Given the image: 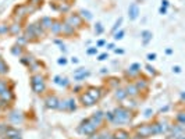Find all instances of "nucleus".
Returning a JSON list of instances; mask_svg holds the SVG:
<instances>
[{"label": "nucleus", "instance_id": "obj_35", "mask_svg": "<svg viewBox=\"0 0 185 139\" xmlns=\"http://www.w3.org/2000/svg\"><path fill=\"white\" fill-rule=\"evenodd\" d=\"M160 13H161V14H164V13H166V8L161 7V8H160Z\"/></svg>", "mask_w": 185, "mask_h": 139}, {"label": "nucleus", "instance_id": "obj_11", "mask_svg": "<svg viewBox=\"0 0 185 139\" xmlns=\"http://www.w3.org/2000/svg\"><path fill=\"white\" fill-rule=\"evenodd\" d=\"M0 97L3 99V100H7V102H10L11 99H13V93L10 92L8 89H4L3 92L0 93Z\"/></svg>", "mask_w": 185, "mask_h": 139}, {"label": "nucleus", "instance_id": "obj_33", "mask_svg": "<svg viewBox=\"0 0 185 139\" xmlns=\"http://www.w3.org/2000/svg\"><path fill=\"white\" fill-rule=\"evenodd\" d=\"M150 113H152V110H146V114H145V116L149 117V116H150Z\"/></svg>", "mask_w": 185, "mask_h": 139}, {"label": "nucleus", "instance_id": "obj_21", "mask_svg": "<svg viewBox=\"0 0 185 139\" xmlns=\"http://www.w3.org/2000/svg\"><path fill=\"white\" fill-rule=\"evenodd\" d=\"M81 14H82L84 17H86L88 20H90V18H92V16H90V13H89V11H85V10H82V11H81Z\"/></svg>", "mask_w": 185, "mask_h": 139}, {"label": "nucleus", "instance_id": "obj_12", "mask_svg": "<svg viewBox=\"0 0 185 139\" xmlns=\"http://www.w3.org/2000/svg\"><path fill=\"white\" fill-rule=\"evenodd\" d=\"M52 24H53V21H52L49 17L42 18V21H40V25H42L43 28H52Z\"/></svg>", "mask_w": 185, "mask_h": 139}, {"label": "nucleus", "instance_id": "obj_2", "mask_svg": "<svg viewBox=\"0 0 185 139\" xmlns=\"http://www.w3.org/2000/svg\"><path fill=\"white\" fill-rule=\"evenodd\" d=\"M31 84H32V89L35 93H42L45 91V81H43V77L40 75H33Z\"/></svg>", "mask_w": 185, "mask_h": 139}, {"label": "nucleus", "instance_id": "obj_9", "mask_svg": "<svg viewBox=\"0 0 185 139\" xmlns=\"http://www.w3.org/2000/svg\"><path fill=\"white\" fill-rule=\"evenodd\" d=\"M113 139H129V134L124 129H118V131L114 134V138Z\"/></svg>", "mask_w": 185, "mask_h": 139}, {"label": "nucleus", "instance_id": "obj_15", "mask_svg": "<svg viewBox=\"0 0 185 139\" xmlns=\"http://www.w3.org/2000/svg\"><path fill=\"white\" fill-rule=\"evenodd\" d=\"M52 29H53V32L58 33L60 31H63V25L60 22H54V24H52Z\"/></svg>", "mask_w": 185, "mask_h": 139}, {"label": "nucleus", "instance_id": "obj_18", "mask_svg": "<svg viewBox=\"0 0 185 139\" xmlns=\"http://www.w3.org/2000/svg\"><path fill=\"white\" fill-rule=\"evenodd\" d=\"M139 64H132V65H131V72H132V74H138V72H139Z\"/></svg>", "mask_w": 185, "mask_h": 139}, {"label": "nucleus", "instance_id": "obj_8", "mask_svg": "<svg viewBox=\"0 0 185 139\" xmlns=\"http://www.w3.org/2000/svg\"><path fill=\"white\" fill-rule=\"evenodd\" d=\"M128 11H129V18L131 20H135L138 17V14H139V8H138L137 4H131Z\"/></svg>", "mask_w": 185, "mask_h": 139}, {"label": "nucleus", "instance_id": "obj_24", "mask_svg": "<svg viewBox=\"0 0 185 139\" xmlns=\"http://www.w3.org/2000/svg\"><path fill=\"white\" fill-rule=\"evenodd\" d=\"M7 29L8 28L4 25V24H1V25H0V33H1V32H4V31H7Z\"/></svg>", "mask_w": 185, "mask_h": 139}, {"label": "nucleus", "instance_id": "obj_1", "mask_svg": "<svg viewBox=\"0 0 185 139\" xmlns=\"http://www.w3.org/2000/svg\"><path fill=\"white\" fill-rule=\"evenodd\" d=\"M129 120H131V111L127 110V108L120 107L113 113V121H114V123L122 124V123L129 121Z\"/></svg>", "mask_w": 185, "mask_h": 139}, {"label": "nucleus", "instance_id": "obj_4", "mask_svg": "<svg viewBox=\"0 0 185 139\" xmlns=\"http://www.w3.org/2000/svg\"><path fill=\"white\" fill-rule=\"evenodd\" d=\"M137 134L139 136H142V138H148V136L153 135L152 127H150L149 124H144V125H141V127L137 128Z\"/></svg>", "mask_w": 185, "mask_h": 139}, {"label": "nucleus", "instance_id": "obj_10", "mask_svg": "<svg viewBox=\"0 0 185 139\" xmlns=\"http://www.w3.org/2000/svg\"><path fill=\"white\" fill-rule=\"evenodd\" d=\"M138 92H139V89H138L135 85H129L127 89H125V93H127V96H137Z\"/></svg>", "mask_w": 185, "mask_h": 139}, {"label": "nucleus", "instance_id": "obj_27", "mask_svg": "<svg viewBox=\"0 0 185 139\" xmlns=\"http://www.w3.org/2000/svg\"><path fill=\"white\" fill-rule=\"evenodd\" d=\"M106 57H107V54H106V53L100 54V56H99V60H100V61H102V60H106Z\"/></svg>", "mask_w": 185, "mask_h": 139}, {"label": "nucleus", "instance_id": "obj_31", "mask_svg": "<svg viewBox=\"0 0 185 139\" xmlns=\"http://www.w3.org/2000/svg\"><path fill=\"white\" fill-rule=\"evenodd\" d=\"M65 63H67L65 59H60V60H58V64H65Z\"/></svg>", "mask_w": 185, "mask_h": 139}, {"label": "nucleus", "instance_id": "obj_29", "mask_svg": "<svg viewBox=\"0 0 185 139\" xmlns=\"http://www.w3.org/2000/svg\"><path fill=\"white\" fill-rule=\"evenodd\" d=\"M146 70H148V71H149V72H152V74H156V72H154V71H153V70H154V68H152V67H150V65H148V67H146Z\"/></svg>", "mask_w": 185, "mask_h": 139}, {"label": "nucleus", "instance_id": "obj_19", "mask_svg": "<svg viewBox=\"0 0 185 139\" xmlns=\"http://www.w3.org/2000/svg\"><path fill=\"white\" fill-rule=\"evenodd\" d=\"M7 71V65L4 64L3 60H0V72H6Z\"/></svg>", "mask_w": 185, "mask_h": 139}, {"label": "nucleus", "instance_id": "obj_16", "mask_svg": "<svg viewBox=\"0 0 185 139\" xmlns=\"http://www.w3.org/2000/svg\"><path fill=\"white\" fill-rule=\"evenodd\" d=\"M125 96H127L125 91H121V89H120V91H117V92H116V97H117V99H120V100H122Z\"/></svg>", "mask_w": 185, "mask_h": 139}, {"label": "nucleus", "instance_id": "obj_30", "mask_svg": "<svg viewBox=\"0 0 185 139\" xmlns=\"http://www.w3.org/2000/svg\"><path fill=\"white\" fill-rule=\"evenodd\" d=\"M161 4H163L164 7H167V6H169V1H167V0H161Z\"/></svg>", "mask_w": 185, "mask_h": 139}, {"label": "nucleus", "instance_id": "obj_23", "mask_svg": "<svg viewBox=\"0 0 185 139\" xmlns=\"http://www.w3.org/2000/svg\"><path fill=\"white\" fill-rule=\"evenodd\" d=\"M96 53H97L96 47H92V49H89V50H88V54H96Z\"/></svg>", "mask_w": 185, "mask_h": 139}, {"label": "nucleus", "instance_id": "obj_7", "mask_svg": "<svg viewBox=\"0 0 185 139\" xmlns=\"http://www.w3.org/2000/svg\"><path fill=\"white\" fill-rule=\"evenodd\" d=\"M68 21L71 22V24H68V25H71V27H74V24H77L75 27H81V25H82V20H81V17L77 16V14H74V16H70Z\"/></svg>", "mask_w": 185, "mask_h": 139}, {"label": "nucleus", "instance_id": "obj_32", "mask_svg": "<svg viewBox=\"0 0 185 139\" xmlns=\"http://www.w3.org/2000/svg\"><path fill=\"white\" fill-rule=\"evenodd\" d=\"M97 45H99V46H103V45H105V40H99Z\"/></svg>", "mask_w": 185, "mask_h": 139}, {"label": "nucleus", "instance_id": "obj_13", "mask_svg": "<svg viewBox=\"0 0 185 139\" xmlns=\"http://www.w3.org/2000/svg\"><path fill=\"white\" fill-rule=\"evenodd\" d=\"M57 103H58V100H57L54 96H52V97H49L48 99V107L57 108Z\"/></svg>", "mask_w": 185, "mask_h": 139}, {"label": "nucleus", "instance_id": "obj_25", "mask_svg": "<svg viewBox=\"0 0 185 139\" xmlns=\"http://www.w3.org/2000/svg\"><path fill=\"white\" fill-rule=\"evenodd\" d=\"M122 35H124V32L120 31L118 33H116V36H114V38H116V39H121V38H122Z\"/></svg>", "mask_w": 185, "mask_h": 139}, {"label": "nucleus", "instance_id": "obj_34", "mask_svg": "<svg viewBox=\"0 0 185 139\" xmlns=\"http://www.w3.org/2000/svg\"><path fill=\"white\" fill-rule=\"evenodd\" d=\"M174 71H175V72H180V71H181V68H180V67H174Z\"/></svg>", "mask_w": 185, "mask_h": 139}, {"label": "nucleus", "instance_id": "obj_17", "mask_svg": "<svg viewBox=\"0 0 185 139\" xmlns=\"http://www.w3.org/2000/svg\"><path fill=\"white\" fill-rule=\"evenodd\" d=\"M142 35H144V42H145V43H148V42H149V39L152 38V33H150L149 31H144L142 32Z\"/></svg>", "mask_w": 185, "mask_h": 139}, {"label": "nucleus", "instance_id": "obj_6", "mask_svg": "<svg viewBox=\"0 0 185 139\" xmlns=\"http://www.w3.org/2000/svg\"><path fill=\"white\" fill-rule=\"evenodd\" d=\"M81 102H82V104H84V106H93V104L96 103V100H95V99H92L86 92L81 95Z\"/></svg>", "mask_w": 185, "mask_h": 139}, {"label": "nucleus", "instance_id": "obj_28", "mask_svg": "<svg viewBox=\"0 0 185 139\" xmlns=\"http://www.w3.org/2000/svg\"><path fill=\"white\" fill-rule=\"evenodd\" d=\"M156 59V54H148V60H154Z\"/></svg>", "mask_w": 185, "mask_h": 139}, {"label": "nucleus", "instance_id": "obj_26", "mask_svg": "<svg viewBox=\"0 0 185 139\" xmlns=\"http://www.w3.org/2000/svg\"><path fill=\"white\" fill-rule=\"evenodd\" d=\"M106 118L107 120H110V121H113V113H106Z\"/></svg>", "mask_w": 185, "mask_h": 139}, {"label": "nucleus", "instance_id": "obj_36", "mask_svg": "<svg viewBox=\"0 0 185 139\" xmlns=\"http://www.w3.org/2000/svg\"><path fill=\"white\" fill-rule=\"evenodd\" d=\"M14 139H21V138H20V136H18V138H14Z\"/></svg>", "mask_w": 185, "mask_h": 139}, {"label": "nucleus", "instance_id": "obj_22", "mask_svg": "<svg viewBox=\"0 0 185 139\" xmlns=\"http://www.w3.org/2000/svg\"><path fill=\"white\" fill-rule=\"evenodd\" d=\"M95 29H96V32H97V33H102V32H103V28H102V24H97V25H96V28H95Z\"/></svg>", "mask_w": 185, "mask_h": 139}, {"label": "nucleus", "instance_id": "obj_5", "mask_svg": "<svg viewBox=\"0 0 185 139\" xmlns=\"http://www.w3.org/2000/svg\"><path fill=\"white\" fill-rule=\"evenodd\" d=\"M86 93H88L92 99H95V100L97 102L99 99H100V96L103 95V88H95V86H90V88H88Z\"/></svg>", "mask_w": 185, "mask_h": 139}, {"label": "nucleus", "instance_id": "obj_20", "mask_svg": "<svg viewBox=\"0 0 185 139\" xmlns=\"http://www.w3.org/2000/svg\"><path fill=\"white\" fill-rule=\"evenodd\" d=\"M20 29H21V27H20V25H17V24H14V25L11 27V32H13V33H16L17 31L20 32Z\"/></svg>", "mask_w": 185, "mask_h": 139}, {"label": "nucleus", "instance_id": "obj_14", "mask_svg": "<svg viewBox=\"0 0 185 139\" xmlns=\"http://www.w3.org/2000/svg\"><path fill=\"white\" fill-rule=\"evenodd\" d=\"M6 135H7L8 138L14 139V138H18V132L16 129H13V128H7V131H6Z\"/></svg>", "mask_w": 185, "mask_h": 139}, {"label": "nucleus", "instance_id": "obj_3", "mask_svg": "<svg viewBox=\"0 0 185 139\" xmlns=\"http://www.w3.org/2000/svg\"><path fill=\"white\" fill-rule=\"evenodd\" d=\"M96 129H97V127L95 125V124L90 123L89 118L86 120V121H84L80 127V132L81 134H85V135H93V134L96 132Z\"/></svg>", "mask_w": 185, "mask_h": 139}]
</instances>
